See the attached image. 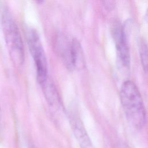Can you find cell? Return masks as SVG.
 <instances>
[{
    "mask_svg": "<svg viewBox=\"0 0 148 148\" xmlns=\"http://www.w3.org/2000/svg\"><path fill=\"white\" fill-rule=\"evenodd\" d=\"M120 98L128 122L136 129L144 127L146 122V112L140 91L133 82L126 80L122 84Z\"/></svg>",
    "mask_w": 148,
    "mask_h": 148,
    "instance_id": "6da1fadb",
    "label": "cell"
},
{
    "mask_svg": "<svg viewBox=\"0 0 148 148\" xmlns=\"http://www.w3.org/2000/svg\"><path fill=\"white\" fill-rule=\"evenodd\" d=\"M111 34L119 61L124 66L128 67L130 64V54L127 35L124 27L120 22H114L111 27Z\"/></svg>",
    "mask_w": 148,
    "mask_h": 148,
    "instance_id": "277c9868",
    "label": "cell"
},
{
    "mask_svg": "<svg viewBox=\"0 0 148 148\" xmlns=\"http://www.w3.org/2000/svg\"><path fill=\"white\" fill-rule=\"evenodd\" d=\"M139 50L140 54V57L141 60V63L143 68L145 72H147V49L146 42L143 40L141 39L139 45Z\"/></svg>",
    "mask_w": 148,
    "mask_h": 148,
    "instance_id": "52a82bcc",
    "label": "cell"
},
{
    "mask_svg": "<svg viewBox=\"0 0 148 148\" xmlns=\"http://www.w3.org/2000/svg\"><path fill=\"white\" fill-rule=\"evenodd\" d=\"M38 3H42L45 0H34Z\"/></svg>",
    "mask_w": 148,
    "mask_h": 148,
    "instance_id": "ba28073f",
    "label": "cell"
},
{
    "mask_svg": "<svg viewBox=\"0 0 148 148\" xmlns=\"http://www.w3.org/2000/svg\"><path fill=\"white\" fill-rule=\"evenodd\" d=\"M25 37L30 53L33 57L36 72L37 80L42 85L47 79V62L39 35L33 28H27Z\"/></svg>",
    "mask_w": 148,
    "mask_h": 148,
    "instance_id": "3957f363",
    "label": "cell"
},
{
    "mask_svg": "<svg viewBox=\"0 0 148 148\" xmlns=\"http://www.w3.org/2000/svg\"><path fill=\"white\" fill-rule=\"evenodd\" d=\"M1 24L4 39L13 62L21 66L24 61V49L19 29L10 13L4 10L1 15Z\"/></svg>",
    "mask_w": 148,
    "mask_h": 148,
    "instance_id": "7a4b0ae2",
    "label": "cell"
},
{
    "mask_svg": "<svg viewBox=\"0 0 148 148\" xmlns=\"http://www.w3.org/2000/svg\"><path fill=\"white\" fill-rule=\"evenodd\" d=\"M56 50L65 66L69 70L74 69L73 66V38L63 35H58L55 42Z\"/></svg>",
    "mask_w": 148,
    "mask_h": 148,
    "instance_id": "5b68a950",
    "label": "cell"
},
{
    "mask_svg": "<svg viewBox=\"0 0 148 148\" xmlns=\"http://www.w3.org/2000/svg\"><path fill=\"white\" fill-rule=\"evenodd\" d=\"M71 123L73 134L80 147L90 148V139L80 119L75 115L71 116Z\"/></svg>",
    "mask_w": 148,
    "mask_h": 148,
    "instance_id": "8992f818",
    "label": "cell"
}]
</instances>
